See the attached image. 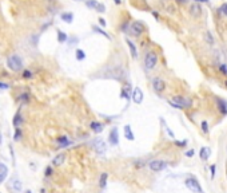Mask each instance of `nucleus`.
Here are the masks:
<instances>
[{
  "instance_id": "obj_1",
  "label": "nucleus",
  "mask_w": 227,
  "mask_h": 193,
  "mask_svg": "<svg viewBox=\"0 0 227 193\" xmlns=\"http://www.w3.org/2000/svg\"><path fill=\"white\" fill-rule=\"evenodd\" d=\"M168 102H170V105L172 107H175V109H187V107L191 106V101L184 98V96H182V95L172 96Z\"/></svg>"
},
{
  "instance_id": "obj_2",
  "label": "nucleus",
  "mask_w": 227,
  "mask_h": 193,
  "mask_svg": "<svg viewBox=\"0 0 227 193\" xmlns=\"http://www.w3.org/2000/svg\"><path fill=\"white\" fill-rule=\"evenodd\" d=\"M7 66H8V69L12 70V71L19 72V71L23 70V60H21V58L18 55H11V56H8V59H7Z\"/></svg>"
},
{
  "instance_id": "obj_3",
  "label": "nucleus",
  "mask_w": 227,
  "mask_h": 193,
  "mask_svg": "<svg viewBox=\"0 0 227 193\" xmlns=\"http://www.w3.org/2000/svg\"><path fill=\"white\" fill-rule=\"evenodd\" d=\"M146 31V27L142 21H132L131 24H128V29L127 32L131 35V36H140L143 32Z\"/></svg>"
},
{
  "instance_id": "obj_4",
  "label": "nucleus",
  "mask_w": 227,
  "mask_h": 193,
  "mask_svg": "<svg viewBox=\"0 0 227 193\" xmlns=\"http://www.w3.org/2000/svg\"><path fill=\"white\" fill-rule=\"evenodd\" d=\"M184 185H186V186L194 193H204V190L202 189L200 184L198 182V180L195 178V177H188V178H186Z\"/></svg>"
},
{
  "instance_id": "obj_5",
  "label": "nucleus",
  "mask_w": 227,
  "mask_h": 193,
  "mask_svg": "<svg viewBox=\"0 0 227 193\" xmlns=\"http://www.w3.org/2000/svg\"><path fill=\"white\" fill-rule=\"evenodd\" d=\"M158 63V55L154 51H148L144 56V66L147 70H152Z\"/></svg>"
},
{
  "instance_id": "obj_6",
  "label": "nucleus",
  "mask_w": 227,
  "mask_h": 193,
  "mask_svg": "<svg viewBox=\"0 0 227 193\" xmlns=\"http://www.w3.org/2000/svg\"><path fill=\"white\" fill-rule=\"evenodd\" d=\"M166 168H167V164H166V161H163V160H152L151 162H150V169H151L152 172H160Z\"/></svg>"
},
{
  "instance_id": "obj_7",
  "label": "nucleus",
  "mask_w": 227,
  "mask_h": 193,
  "mask_svg": "<svg viewBox=\"0 0 227 193\" xmlns=\"http://www.w3.org/2000/svg\"><path fill=\"white\" fill-rule=\"evenodd\" d=\"M152 88H154L158 94L163 93V91H164V88H166L164 80H163L162 78H154V79H152Z\"/></svg>"
},
{
  "instance_id": "obj_8",
  "label": "nucleus",
  "mask_w": 227,
  "mask_h": 193,
  "mask_svg": "<svg viewBox=\"0 0 227 193\" xmlns=\"http://www.w3.org/2000/svg\"><path fill=\"white\" fill-rule=\"evenodd\" d=\"M108 142H109V145H112V146H116V145L119 144V133H118V129L116 127L111 129V131H109Z\"/></svg>"
},
{
  "instance_id": "obj_9",
  "label": "nucleus",
  "mask_w": 227,
  "mask_h": 193,
  "mask_svg": "<svg viewBox=\"0 0 227 193\" xmlns=\"http://www.w3.org/2000/svg\"><path fill=\"white\" fill-rule=\"evenodd\" d=\"M93 146H95V150L99 153V154H104L107 150V146H106V142L103 141V139L98 138L95 139V142H93Z\"/></svg>"
},
{
  "instance_id": "obj_10",
  "label": "nucleus",
  "mask_w": 227,
  "mask_h": 193,
  "mask_svg": "<svg viewBox=\"0 0 227 193\" xmlns=\"http://www.w3.org/2000/svg\"><path fill=\"white\" fill-rule=\"evenodd\" d=\"M9 186L15 193H20L21 192V181L18 178V177H12V178H11Z\"/></svg>"
},
{
  "instance_id": "obj_11",
  "label": "nucleus",
  "mask_w": 227,
  "mask_h": 193,
  "mask_svg": "<svg viewBox=\"0 0 227 193\" xmlns=\"http://www.w3.org/2000/svg\"><path fill=\"white\" fill-rule=\"evenodd\" d=\"M200 13H202V7H200L199 3H194V4L190 5V15L192 18H199Z\"/></svg>"
},
{
  "instance_id": "obj_12",
  "label": "nucleus",
  "mask_w": 227,
  "mask_h": 193,
  "mask_svg": "<svg viewBox=\"0 0 227 193\" xmlns=\"http://www.w3.org/2000/svg\"><path fill=\"white\" fill-rule=\"evenodd\" d=\"M132 99L136 105H140L142 102H143V91H142L139 87H135V90H134Z\"/></svg>"
},
{
  "instance_id": "obj_13",
  "label": "nucleus",
  "mask_w": 227,
  "mask_h": 193,
  "mask_svg": "<svg viewBox=\"0 0 227 193\" xmlns=\"http://www.w3.org/2000/svg\"><path fill=\"white\" fill-rule=\"evenodd\" d=\"M66 157H67V155L64 154V153H60V154L55 155V157H53V160H52V165H53V166H60V165H63L64 161H66Z\"/></svg>"
},
{
  "instance_id": "obj_14",
  "label": "nucleus",
  "mask_w": 227,
  "mask_h": 193,
  "mask_svg": "<svg viewBox=\"0 0 227 193\" xmlns=\"http://www.w3.org/2000/svg\"><path fill=\"white\" fill-rule=\"evenodd\" d=\"M7 174H8V168H7V165H5V164H3V162H0V184H1V182L5 180Z\"/></svg>"
},
{
  "instance_id": "obj_15",
  "label": "nucleus",
  "mask_w": 227,
  "mask_h": 193,
  "mask_svg": "<svg viewBox=\"0 0 227 193\" xmlns=\"http://www.w3.org/2000/svg\"><path fill=\"white\" fill-rule=\"evenodd\" d=\"M126 42H127V46H128V48H130V51H131V55H132V58L136 59V58H138V50H136V46L134 44V42H131L130 39H127Z\"/></svg>"
},
{
  "instance_id": "obj_16",
  "label": "nucleus",
  "mask_w": 227,
  "mask_h": 193,
  "mask_svg": "<svg viewBox=\"0 0 227 193\" xmlns=\"http://www.w3.org/2000/svg\"><path fill=\"white\" fill-rule=\"evenodd\" d=\"M216 103H218V109L220 110V111L223 113L224 115H226V114H227V102L224 101V99L216 98Z\"/></svg>"
},
{
  "instance_id": "obj_17",
  "label": "nucleus",
  "mask_w": 227,
  "mask_h": 193,
  "mask_svg": "<svg viewBox=\"0 0 227 193\" xmlns=\"http://www.w3.org/2000/svg\"><path fill=\"white\" fill-rule=\"evenodd\" d=\"M60 18H61V20H63V21L71 24L72 21H74V13H72V12H63L60 15Z\"/></svg>"
},
{
  "instance_id": "obj_18",
  "label": "nucleus",
  "mask_w": 227,
  "mask_h": 193,
  "mask_svg": "<svg viewBox=\"0 0 227 193\" xmlns=\"http://www.w3.org/2000/svg\"><path fill=\"white\" fill-rule=\"evenodd\" d=\"M124 137L128 139V141H134L135 139V136H134L132 130H131V126L130 125H126L124 126Z\"/></svg>"
},
{
  "instance_id": "obj_19",
  "label": "nucleus",
  "mask_w": 227,
  "mask_h": 193,
  "mask_svg": "<svg viewBox=\"0 0 227 193\" xmlns=\"http://www.w3.org/2000/svg\"><path fill=\"white\" fill-rule=\"evenodd\" d=\"M210 154H211V152H210L208 147H202V149H200L199 155H200V160L202 161H207L208 157H210Z\"/></svg>"
},
{
  "instance_id": "obj_20",
  "label": "nucleus",
  "mask_w": 227,
  "mask_h": 193,
  "mask_svg": "<svg viewBox=\"0 0 227 193\" xmlns=\"http://www.w3.org/2000/svg\"><path fill=\"white\" fill-rule=\"evenodd\" d=\"M107 180H108V173H107V172H103V173L100 174V178H99V186H100V188H106Z\"/></svg>"
},
{
  "instance_id": "obj_21",
  "label": "nucleus",
  "mask_w": 227,
  "mask_h": 193,
  "mask_svg": "<svg viewBox=\"0 0 227 193\" xmlns=\"http://www.w3.org/2000/svg\"><path fill=\"white\" fill-rule=\"evenodd\" d=\"M90 127L92 129L95 133H100V131H103V125H101L100 122H96V121H93V122H91Z\"/></svg>"
},
{
  "instance_id": "obj_22",
  "label": "nucleus",
  "mask_w": 227,
  "mask_h": 193,
  "mask_svg": "<svg viewBox=\"0 0 227 193\" xmlns=\"http://www.w3.org/2000/svg\"><path fill=\"white\" fill-rule=\"evenodd\" d=\"M12 123H13V126H15V127H19V126L23 123V118H21V115H20V113H19V111L16 113L15 117H13Z\"/></svg>"
},
{
  "instance_id": "obj_23",
  "label": "nucleus",
  "mask_w": 227,
  "mask_h": 193,
  "mask_svg": "<svg viewBox=\"0 0 227 193\" xmlns=\"http://www.w3.org/2000/svg\"><path fill=\"white\" fill-rule=\"evenodd\" d=\"M92 31H93V32H96V34H100V35H103V36L106 38V39L111 40V36H109V35L107 34L106 31H103V29H101V28H99L98 26H92Z\"/></svg>"
},
{
  "instance_id": "obj_24",
  "label": "nucleus",
  "mask_w": 227,
  "mask_h": 193,
  "mask_svg": "<svg viewBox=\"0 0 227 193\" xmlns=\"http://www.w3.org/2000/svg\"><path fill=\"white\" fill-rule=\"evenodd\" d=\"M56 142H58L60 146H63V147H66L67 145H69L71 142H69V139H68V137H66V136H63V137H59L58 139H56Z\"/></svg>"
},
{
  "instance_id": "obj_25",
  "label": "nucleus",
  "mask_w": 227,
  "mask_h": 193,
  "mask_svg": "<svg viewBox=\"0 0 227 193\" xmlns=\"http://www.w3.org/2000/svg\"><path fill=\"white\" fill-rule=\"evenodd\" d=\"M67 40H68V36H67L66 32L60 31V29H58V42L59 43H66Z\"/></svg>"
},
{
  "instance_id": "obj_26",
  "label": "nucleus",
  "mask_w": 227,
  "mask_h": 193,
  "mask_svg": "<svg viewBox=\"0 0 227 193\" xmlns=\"http://www.w3.org/2000/svg\"><path fill=\"white\" fill-rule=\"evenodd\" d=\"M98 4H99L98 0H85V5H87L88 8H93V10H96Z\"/></svg>"
},
{
  "instance_id": "obj_27",
  "label": "nucleus",
  "mask_w": 227,
  "mask_h": 193,
  "mask_svg": "<svg viewBox=\"0 0 227 193\" xmlns=\"http://www.w3.org/2000/svg\"><path fill=\"white\" fill-rule=\"evenodd\" d=\"M204 39H206V42H207L208 44H214V36H212V34H211L210 31H207L204 34Z\"/></svg>"
},
{
  "instance_id": "obj_28",
  "label": "nucleus",
  "mask_w": 227,
  "mask_h": 193,
  "mask_svg": "<svg viewBox=\"0 0 227 193\" xmlns=\"http://www.w3.org/2000/svg\"><path fill=\"white\" fill-rule=\"evenodd\" d=\"M76 59L77 60H84V58H85V52L83 50H80V48H77L76 50Z\"/></svg>"
},
{
  "instance_id": "obj_29",
  "label": "nucleus",
  "mask_w": 227,
  "mask_h": 193,
  "mask_svg": "<svg viewBox=\"0 0 227 193\" xmlns=\"http://www.w3.org/2000/svg\"><path fill=\"white\" fill-rule=\"evenodd\" d=\"M219 13H222V15L227 16V3H223V4L219 7Z\"/></svg>"
},
{
  "instance_id": "obj_30",
  "label": "nucleus",
  "mask_w": 227,
  "mask_h": 193,
  "mask_svg": "<svg viewBox=\"0 0 227 193\" xmlns=\"http://www.w3.org/2000/svg\"><path fill=\"white\" fill-rule=\"evenodd\" d=\"M160 121H162V123H163V125H164V130L166 131H167V134H168V136H170L171 137V138H175V136H174V133H172V131H171L170 130V127H168V126L167 125H166V122H164V119H160Z\"/></svg>"
},
{
  "instance_id": "obj_31",
  "label": "nucleus",
  "mask_w": 227,
  "mask_h": 193,
  "mask_svg": "<svg viewBox=\"0 0 227 193\" xmlns=\"http://www.w3.org/2000/svg\"><path fill=\"white\" fill-rule=\"evenodd\" d=\"M29 101V94L28 93H24L20 95V102L21 103H27V102Z\"/></svg>"
},
{
  "instance_id": "obj_32",
  "label": "nucleus",
  "mask_w": 227,
  "mask_h": 193,
  "mask_svg": "<svg viewBox=\"0 0 227 193\" xmlns=\"http://www.w3.org/2000/svg\"><path fill=\"white\" fill-rule=\"evenodd\" d=\"M32 75H34V74H32L29 70H23V75H21V77H23L24 79H31Z\"/></svg>"
},
{
  "instance_id": "obj_33",
  "label": "nucleus",
  "mask_w": 227,
  "mask_h": 193,
  "mask_svg": "<svg viewBox=\"0 0 227 193\" xmlns=\"http://www.w3.org/2000/svg\"><path fill=\"white\" fill-rule=\"evenodd\" d=\"M20 137H21V130L19 127H16V131H15V136H13V139L15 141H20Z\"/></svg>"
},
{
  "instance_id": "obj_34",
  "label": "nucleus",
  "mask_w": 227,
  "mask_h": 193,
  "mask_svg": "<svg viewBox=\"0 0 227 193\" xmlns=\"http://www.w3.org/2000/svg\"><path fill=\"white\" fill-rule=\"evenodd\" d=\"M96 11H98V12H100V13L106 12V5H104L103 3H99L98 7H96Z\"/></svg>"
},
{
  "instance_id": "obj_35",
  "label": "nucleus",
  "mask_w": 227,
  "mask_h": 193,
  "mask_svg": "<svg viewBox=\"0 0 227 193\" xmlns=\"http://www.w3.org/2000/svg\"><path fill=\"white\" fill-rule=\"evenodd\" d=\"M202 130H203V133H208V123H207V121H203V122H202Z\"/></svg>"
},
{
  "instance_id": "obj_36",
  "label": "nucleus",
  "mask_w": 227,
  "mask_h": 193,
  "mask_svg": "<svg viewBox=\"0 0 227 193\" xmlns=\"http://www.w3.org/2000/svg\"><path fill=\"white\" fill-rule=\"evenodd\" d=\"M219 69H220V71L223 72L224 75H227V67H226V64H220V66H219Z\"/></svg>"
},
{
  "instance_id": "obj_37",
  "label": "nucleus",
  "mask_w": 227,
  "mask_h": 193,
  "mask_svg": "<svg viewBox=\"0 0 227 193\" xmlns=\"http://www.w3.org/2000/svg\"><path fill=\"white\" fill-rule=\"evenodd\" d=\"M51 174H52V168H51V166H47V169H45V176L50 177Z\"/></svg>"
},
{
  "instance_id": "obj_38",
  "label": "nucleus",
  "mask_w": 227,
  "mask_h": 193,
  "mask_svg": "<svg viewBox=\"0 0 227 193\" xmlns=\"http://www.w3.org/2000/svg\"><path fill=\"white\" fill-rule=\"evenodd\" d=\"M0 88H1V90H8V88H9V85H7V83L0 82Z\"/></svg>"
},
{
  "instance_id": "obj_39",
  "label": "nucleus",
  "mask_w": 227,
  "mask_h": 193,
  "mask_svg": "<svg viewBox=\"0 0 227 193\" xmlns=\"http://www.w3.org/2000/svg\"><path fill=\"white\" fill-rule=\"evenodd\" d=\"M98 21H99V24H100L101 27H106V24H107V23H106V20H104L103 18H100V19H99V20H98Z\"/></svg>"
},
{
  "instance_id": "obj_40",
  "label": "nucleus",
  "mask_w": 227,
  "mask_h": 193,
  "mask_svg": "<svg viewBox=\"0 0 227 193\" xmlns=\"http://www.w3.org/2000/svg\"><path fill=\"white\" fill-rule=\"evenodd\" d=\"M211 177H212V178H214V177H215V165H211Z\"/></svg>"
},
{
  "instance_id": "obj_41",
  "label": "nucleus",
  "mask_w": 227,
  "mask_h": 193,
  "mask_svg": "<svg viewBox=\"0 0 227 193\" xmlns=\"http://www.w3.org/2000/svg\"><path fill=\"white\" fill-rule=\"evenodd\" d=\"M186 155L187 157H192V155H194V150H188V152H186Z\"/></svg>"
},
{
  "instance_id": "obj_42",
  "label": "nucleus",
  "mask_w": 227,
  "mask_h": 193,
  "mask_svg": "<svg viewBox=\"0 0 227 193\" xmlns=\"http://www.w3.org/2000/svg\"><path fill=\"white\" fill-rule=\"evenodd\" d=\"M175 144H176V145H179V146H184V145L187 144V141H183V142H178V141H175Z\"/></svg>"
},
{
  "instance_id": "obj_43",
  "label": "nucleus",
  "mask_w": 227,
  "mask_h": 193,
  "mask_svg": "<svg viewBox=\"0 0 227 193\" xmlns=\"http://www.w3.org/2000/svg\"><path fill=\"white\" fill-rule=\"evenodd\" d=\"M151 12H152V15H154L155 19H159V15H158V12H155V11H151Z\"/></svg>"
},
{
  "instance_id": "obj_44",
  "label": "nucleus",
  "mask_w": 227,
  "mask_h": 193,
  "mask_svg": "<svg viewBox=\"0 0 227 193\" xmlns=\"http://www.w3.org/2000/svg\"><path fill=\"white\" fill-rule=\"evenodd\" d=\"M195 3H208V0H195Z\"/></svg>"
},
{
  "instance_id": "obj_45",
  "label": "nucleus",
  "mask_w": 227,
  "mask_h": 193,
  "mask_svg": "<svg viewBox=\"0 0 227 193\" xmlns=\"http://www.w3.org/2000/svg\"><path fill=\"white\" fill-rule=\"evenodd\" d=\"M114 3H115V4L119 5V4H122V0H114Z\"/></svg>"
},
{
  "instance_id": "obj_46",
  "label": "nucleus",
  "mask_w": 227,
  "mask_h": 193,
  "mask_svg": "<svg viewBox=\"0 0 227 193\" xmlns=\"http://www.w3.org/2000/svg\"><path fill=\"white\" fill-rule=\"evenodd\" d=\"M176 1H179V3H187V0H176Z\"/></svg>"
},
{
  "instance_id": "obj_47",
  "label": "nucleus",
  "mask_w": 227,
  "mask_h": 193,
  "mask_svg": "<svg viewBox=\"0 0 227 193\" xmlns=\"http://www.w3.org/2000/svg\"><path fill=\"white\" fill-rule=\"evenodd\" d=\"M24 193H32V190H29V189H27V190H26V192H24Z\"/></svg>"
},
{
  "instance_id": "obj_48",
  "label": "nucleus",
  "mask_w": 227,
  "mask_h": 193,
  "mask_svg": "<svg viewBox=\"0 0 227 193\" xmlns=\"http://www.w3.org/2000/svg\"><path fill=\"white\" fill-rule=\"evenodd\" d=\"M40 193H45V190L44 189H40Z\"/></svg>"
},
{
  "instance_id": "obj_49",
  "label": "nucleus",
  "mask_w": 227,
  "mask_h": 193,
  "mask_svg": "<svg viewBox=\"0 0 227 193\" xmlns=\"http://www.w3.org/2000/svg\"><path fill=\"white\" fill-rule=\"evenodd\" d=\"M75 1H80V0H75Z\"/></svg>"
},
{
  "instance_id": "obj_50",
  "label": "nucleus",
  "mask_w": 227,
  "mask_h": 193,
  "mask_svg": "<svg viewBox=\"0 0 227 193\" xmlns=\"http://www.w3.org/2000/svg\"><path fill=\"white\" fill-rule=\"evenodd\" d=\"M0 142H1V137H0Z\"/></svg>"
},
{
  "instance_id": "obj_51",
  "label": "nucleus",
  "mask_w": 227,
  "mask_h": 193,
  "mask_svg": "<svg viewBox=\"0 0 227 193\" xmlns=\"http://www.w3.org/2000/svg\"><path fill=\"white\" fill-rule=\"evenodd\" d=\"M226 86H227V82H226Z\"/></svg>"
},
{
  "instance_id": "obj_52",
  "label": "nucleus",
  "mask_w": 227,
  "mask_h": 193,
  "mask_svg": "<svg viewBox=\"0 0 227 193\" xmlns=\"http://www.w3.org/2000/svg\"><path fill=\"white\" fill-rule=\"evenodd\" d=\"M0 193H1V192H0Z\"/></svg>"
}]
</instances>
